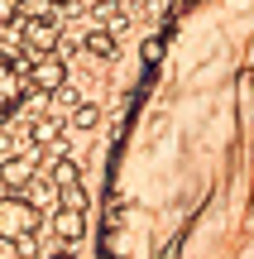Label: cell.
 <instances>
[{
    "mask_svg": "<svg viewBox=\"0 0 254 259\" xmlns=\"http://www.w3.org/2000/svg\"><path fill=\"white\" fill-rule=\"evenodd\" d=\"M24 67H29V63H24ZM24 67L10 63V58L0 53V120H5V115L19 106V96H24Z\"/></svg>",
    "mask_w": 254,
    "mask_h": 259,
    "instance_id": "obj_3",
    "label": "cell"
},
{
    "mask_svg": "<svg viewBox=\"0 0 254 259\" xmlns=\"http://www.w3.org/2000/svg\"><path fill=\"white\" fill-rule=\"evenodd\" d=\"M48 183H53V187H72V183H82V168H77V158L58 154L53 168H48Z\"/></svg>",
    "mask_w": 254,
    "mask_h": 259,
    "instance_id": "obj_8",
    "label": "cell"
},
{
    "mask_svg": "<svg viewBox=\"0 0 254 259\" xmlns=\"http://www.w3.org/2000/svg\"><path fill=\"white\" fill-rule=\"evenodd\" d=\"M53 235L63 245H77L86 235V211H72V206H58L53 211Z\"/></svg>",
    "mask_w": 254,
    "mask_h": 259,
    "instance_id": "obj_5",
    "label": "cell"
},
{
    "mask_svg": "<svg viewBox=\"0 0 254 259\" xmlns=\"http://www.w3.org/2000/svg\"><path fill=\"white\" fill-rule=\"evenodd\" d=\"M96 120H101L96 106H72V130H96Z\"/></svg>",
    "mask_w": 254,
    "mask_h": 259,
    "instance_id": "obj_11",
    "label": "cell"
},
{
    "mask_svg": "<svg viewBox=\"0 0 254 259\" xmlns=\"http://www.w3.org/2000/svg\"><path fill=\"white\" fill-rule=\"evenodd\" d=\"M91 19L106 29V34H120V29L130 24V15H125L120 0H96V5H91Z\"/></svg>",
    "mask_w": 254,
    "mask_h": 259,
    "instance_id": "obj_7",
    "label": "cell"
},
{
    "mask_svg": "<svg viewBox=\"0 0 254 259\" xmlns=\"http://www.w3.org/2000/svg\"><path fill=\"white\" fill-rule=\"evenodd\" d=\"M38 173V154H10L5 163H0V183L10 187V192H24L29 183H34Z\"/></svg>",
    "mask_w": 254,
    "mask_h": 259,
    "instance_id": "obj_4",
    "label": "cell"
},
{
    "mask_svg": "<svg viewBox=\"0 0 254 259\" xmlns=\"http://www.w3.org/2000/svg\"><path fill=\"white\" fill-rule=\"evenodd\" d=\"M53 38H58V24L48 15H38V19H29V24H24V48H29V53L43 58L48 48H53Z\"/></svg>",
    "mask_w": 254,
    "mask_h": 259,
    "instance_id": "obj_6",
    "label": "cell"
},
{
    "mask_svg": "<svg viewBox=\"0 0 254 259\" xmlns=\"http://www.w3.org/2000/svg\"><path fill=\"white\" fill-rule=\"evenodd\" d=\"M48 259H72V254H48Z\"/></svg>",
    "mask_w": 254,
    "mask_h": 259,
    "instance_id": "obj_12",
    "label": "cell"
},
{
    "mask_svg": "<svg viewBox=\"0 0 254 259\" xmlns=\"http://www.w3.org/2000/svg\"><path fill=\"white\" fill-rule=\"evenodd\" d=\"M24 82L34 87V92H63V87H67V63H63L58 53L29 58V67H24Z\"/></svg>",
    "mask_w": 254,
    "mask_h": 259,
    "instance_id": "obj_2",
    "label": "cell"
},
{
    "mask_svg": "<svg viewBox=\"0 0 254 259\" xmlns=\"http://www.w3.org/2000/svg\"><path fill=\"white\" fill-rule=\"evenodd\" d=\"M58 197H63V206H72V211H86V187H82V183L58 187Z\"/></svg>",
    "mask_w": 254,
    "mask_h": 259,
    "instance_id": "obj_10",
    "label": "cell"
},
{
    "mask_svg": "<svg viewBox=\"0 0 254 259\" xmlns=\"http://www.w3.org/2000/svg\"><path fill=\"white\" fill-rule=\"evenodd\" d=\"M86 53H91V58H115V53H120V44H115V34L96 29V34H86Z\"/></svg>",
    "mask_w": 254,
    "mask_h": 259,
    "instance_id": "obj_9",
    "label": "cell"
},
{
    "mask_svg": "<svg viewBox=\"0 0 254 259\" xmlns=\"http://www.w3.org/2000/svg\"><path fill=\"white\" fill-rule=\"evenodd\" d=\"M38 206L29 202L24 192L0 197V240H24V235H38Z\"/></svg>",
    "mask_w": 254,
    "mask_h": 259,
    "instance_id": "obj_1",
    "label": "cell"
}]
</instances>
